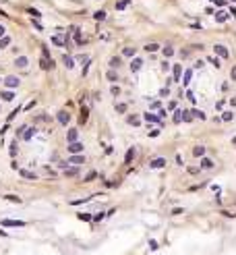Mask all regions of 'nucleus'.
<instances>
[{
    "instance_id": "nucleus-38",
    "label": "nucleus",
    "mask_w": 236,
    "mask_h": 255,
    "mask_svg": "<svg viewBox=\"0 0 236 255\" xmlns=\"http://www.w3.org/2000/svg\"><path fill=\"white\" fill-rule=\"evenodd\" d=\"M8 44H11V37H6V35H4V37H0V48H6Z\"/></svg>"
},
{
    "instance_id": "nucleus-43",
    "label": "nucleus",
    "mask_w": 236,
    "mask_h": 255,
    "mask_svg": "<svg viewBox=\"0 0 236 255\" xmlns=\"http://www.w3.org/2000/svg\"><path fill=\"white\" fill-rule=\"evenodd\" d=\"M232 118H234V112H224L222 120H226V123H228V120H232Z\"/></svg>"
},
{
    "instance_id": "nucleus-50",
    "label": "nucleus",
    "mask_w": 236,
    "mask_h": 255,
    "mask_svg": "<svg viewBox=\"0 0 236 255\" xmlns=\"http://www.w3.org/2000/svg\"><path fill=\"white\" fill-rule=\"evenodd\" d=\"M33 27L37 29V31H44V27H42V23H37V21H33Z\"/></svg>"
},
{
    "instance_id": "nucleus-42",
    "label": "nucleus",
    "mask_w": 236,
    "mask_h": 255,
    "mask_svg": "<svg viewBox=\"0 0 236 255\" xmlns=\"http://www.w3.org/2000/svg\"><path fill=\"white\" fill-rule=\"evenodd\" d=\"M11 156H13V158L17 156V137H15V141L11 143Z\"/></svg>"
},
{
    "instance_id": "nucleus-54",
    "label": "nucleus",
    "mask_w": 236,
    "mask_h": 255,
    "mask_svg": "<svg viewBox=\"0 0 236 255\" xmlns=\"http://www.w3.org/2000/svg\"><path fill=\"white\" fill-rule=\"evenodd\" d=\"M23 131H25V127H19V129H17V137H21Z\"/></svg>"
},
{
    "instance_id": "nucleus-23",
    "label": "nucleus",
    "mask_w": 236,
    "mask_h": 255,
    "mask_svg": "<svg viewBox=\"0 0 236 255\" xmlns=\"http://www.w3.org/2000/svg\"><path fill=\"white\" fill-rule=\"evenodd\" d=\"M191 112V116H195V118H201V120H205V112L203 110H197V108H193V110H188Z\"/></svg>"
},
{
    "instance_id": "nucleus-16",
    "label": "nucleus",
    "mask_w": 236,
    "mask_h": 255,
    "mask_svg": "<svg viewBox=\"0 0 236 255\" xmlns=\"http://www.w3.org/2000/svg\"><path fill=\"white\" fill-rule=\"evenodd\" d=\"M4 226H25V222L23 220H2Z\"/></svg>"
},
{
    "instance_id": "nucleus-39",
    "label": "nucleus",
    "mask_w": 236,
    "mask_h": 255,
    "mask_svg": "<svg viewBox=\"0 0 236 255\" xmlns=\"http://www.w3.org/2000/svg\"><path fill=\"white\" fill-rule=\"evenodd\" d=\"M172 54H174V48H172V46H166V48H164V56H166V58H170Z\"/></svg>"
},
{
    "instance_id": "nucleus-59",
    "label": "nucleus",
    "mask_w": 236,
    "mask_h": 255,
    "mask_svg": "<svg viewBox=\"0 0 236 255\" xmlns=\"http://www.w3.org/2000/svg\"><path fill=\"white\" fill-rule=\"evenodd\" d=\"M0 235H2V236H4V235H6V232H4V230H0Z\"/></svg>"
},
{
    "instance_id": "nucleus-9",
    "label": "nucleus",
    "mask_w": 236,
    "mask_h": 255,
    "mask_svg": "<svg viewBox=\"0 0 236 255\" xmlns=\"http://www.w3.org/2000/svg\"><path fill=\"white\" fill-rule=\"evenodd\" d=\"M15 64H17L19 69H27V64H29V58H27V56H19V58L15 60Z\"/></svg>"
},
{
    "instance_id": "nucleus-35",
    "label": "nucleus",
    "mask_w": 236,
    "mask_h": 255,
    "mask_svg": "<svg viewBox=\"0 0 236 255\" xmlns=\"http://www.w3.org/2000/svg\"><path fill=\"white\" fill-rule=\"evenodd\" d=\"M174 123H176V124L182 123V110H176V112H174Z\"/></svg>"
},
{
    "instance_id": "nucleus-12",
    "label": "nucleus",
    "mask_w": 236,
    "mask_h": 255,
    "mask_svg": "<svg viewBox=\"0 0 236 255\" xmlns=\"http://www.w3.org/2000/svg\"><path fill=\"white\" fill-rule=\"evenodd\" d=\"M0 97H2L4 102H11V100H15V93L11 89H4V91H0Z\"/></svg>"
},
{
    "instance_id": "nucleus-15",
    "label": "nucleus",
    "mask_w": 236,
    "mask_h": 255,
    "mask_svg": "<svg viewBox=\"0 0 236 255\" xmlns=\"http://www.w3.org/2000/svg\"><path fill=\"white\" fill-rule=\"evenodd\" d=\"M42 69H44V71L54 69V62H52V58H46V56H44V58H42Z\"/></svg>"
},
{
    "instance_id": "nucleus-31",
    "label": "nucleus",
    "mask_w": 236,
    "mask_h": 255,
    "mask_svg": "<svg viewBox=\"0 0 236 255\" xmlns=\"http://www.w3.org/2000/svg\"><path fill=\"white\" fill-rule=\"evenodd\" d=\"M129 2H131V0H120V2H116V11H124Z\"/></svg>"
},
{
    "instance_id": "nucleus-53",
    "label": "nucleus",
    "mask_w": 236,
    "mask_h": 255,
    "mask_svg": "<svg viewBox=\"0 0 236 255\" xmlns=\"http://www.w3.org/2000/svg\"><path fill=\"white\" fill-rule=\"evenodd\" d=\"M162 69H164V71H168V69H170V62H166V60H164V62H162Z\"/></svg>"
},
{
    "instance_id": "nucleus-37",
    "label": "nucleus",
    "mask_w": 236,
    "mask_h": 255,
    "mask_svg": "<svg viewBox=\"0 0 236 255\" xmlns=\"http://www.w3.org/2000/svg\"><path fill=\"white\" fill-rule=\"evenodd\" d=\"M93 19H95V21H104L106 19V13H104V11H97V13L93 15Z\"/></svg>"
},
{
    "instance_id": "nucleus-28",
    "label": "nucleus",
    "mask_w": 236,
    "mask_h": 255,
    "mask_svg": "<svg viewBox=\"0 0 236 255\" xmlns=\"http://www.w3.org/2000/svg\"><path fill=\"white\" fill-rule=\"evenodd\" d=\"M77 174H79V168H69V166L64 168V176H77Z\"/></svg>"
},
{
    "instance_id": "nucleus-40",
    "label": "nucleus",
    "mask_w": 236,
    "mask_h": 255,
    "mask_svg": "<svg viewBox=\"0 0 236 255\" xmlns=\"http://www.w3.org/2000/svg\"><path fill=\"white\" fill-rule=\"evenodd\" d=\"M27 13L31 15V17H35V19H40V17H42V13H40V11H37V8H29Z\"/></svg>"
},
{
    "instance_id": "nucleus-1",
    "label": "nucleus",
    "mask_w": 236,
    "mask_h": 255,
    "mask_svg": "<svg viewBox=\"0 0 236 255\" xmlns=\"http://www.w3.org/2000/svg\"><path fill=\"white\" fill-rule=\"evenodd\" d=\"M52 44H54V46H58V48H64V46H66V35H62V33L52 35Z\"/></svg>"
},
{
    "instance_id": "nucleus-30",
    "label": "nucleus",
    "mask_w": 236,
    "mask_h": 255,
    "mask_svg": "<svg viewBox=\"0 0 236 255\" xmlns=\"http://www.w3.org/2000/svg\"><path fill=\"white\" fill-rule=\"evenodd\" d=\"M207 62H211V64H213L215 69H220V64H222V62H220V58H217V56H209V58H207Z\"/></svg>"
},
{
    "instance_id": "nucleus-24",
    "label": "nucleus",
    "mask_w": 236,
    "mask_h": 255,
    "mask_svg": "<svg viewBox=\"0 0 236 255\" xmlns=\"http://www.w3.org/2000/svg\"><path fill=\"white\" fill-rule=\"evenodd\" d=\"M62 62H64V67H66V69H73V67H75V60H73L70 56H66V54L62 56Z\"/></svg>"
},
{
    "instance_id": "nucleus-58",
    "label": "nucleus",
    "mask_w": 236,
    "mask_h": 255,
    "mask_svg": "<svg viewBox=\"0 0 236 255\" xmlns=\"http://www.w3.org/2000/svg\"><path fill=\"white\" fill-rule=\"evenodd\" d=\"M230 106H236V97H232V100H230Z\"/></svg>"
},
{
    "instance_id": "nucleus-27",
    "label": "nucleus",
    "mask_w": 236,
    "mask_h": 255,
    "mask_svg": "<svg viewBox=\"0 0 236 255\" xmlns=\"http://www.w3.org/2000/svg\"><path fill=\"white\" fill-rule=\"evenodd\" d=\"M133 160H135V149H129V152H126V156H124V164H131Z\"/></svg>"
},
{
    "instance_id": "nucleus-49",
    "label": "nucleus",
    "mask_w": 236,
    "mask_h": 255,
    "mask_svg": "<svg viewBox=\"0 0 236 255\" xmlns=\"http://www.w3.org/2000/svg\"><path fill=\"white\" fill-rule=\"evenodd\" d=\"M182 212H184V210H182V207H174V210H172V214H174V216H178V214H182Z\"/></svg>"
},
{
    "instance_id": "nucleus-55",
    "label": "nucleus",
    "mask_w": 236,
    "mask_h": 255,
    "mask_svg": "<svg viewBox=\"0 0 236 255\" xmlns=\"http://www.w3.org/2000/svg\"><path fill=\"white\" fill-rule=\"evenodd\" d=\"M158 135H160V131H158V129H153V131L149 133V137H158Z\"/></svg>"
},
{
    "instance_id": "nucleus-41",
    "label": "nucleus",
    "mask_w": 236,
    "mask_h": 255,
    "mask_svg": "<svg viewBox=\"0 0 236 255\" xmlns=\"http://www.w3.org/2000/svg\"><path fill=\"white\" fill-rule=\"evenodd\" d=\"M95 176H97V172H95V170H91V172L87 174V176H85V183H91V180L95 179Z\"/></svg>"
},
{
    "instance_id": "nucleus-13",
    "label": "nucleus",
    "mask_w": 236,
    "mask_h": 255,
    "mask_svg": "<svg viewBox=\"0 0 236 255\" xmlns=\"http://www.w3.org/2000/svg\"><path fill=\"white\" fill-rule=\"evenodd\" d=\"M35 135V129H29V127H25V131H23V135H21V139H25V141H29V139Z\"/></svg>"
},
{
    "instance_id": "nucleus-51",
    "label": "nucleus",
    "mask_w": 236,
    "mask_h": 255,
    "mask_svg": "<svg viewBox=\"0 0 236 255\" xmlns=\"http://www.w3.org/2000/svg\"><path fill=\"white\" fill-rule=\"evenodd\" d=\"M188 172H191V174H197V172H199V168H197V166H191V168H188Z\"/></svg>"
},
{
    "instance_id": "nucleus-8",
    "label": "nucleus",
    "mask_w": 236,
    "mask_h": 255,
    "mask_svg": "<svg viewBox=\"0 0 236 255\" xmlns=\"http://www.w3.org/2000/svg\"><path fill=\"white\" fill-rule=\"evenodd\" d=\"M73 37H75L77 46H83V37H81V29L79 27H73Z\"/></svg>"
},
{
    "instance_id": "nucleus-44",
    "label": "nucleus",
    "mask_w": 236,
    "mask_h": 255,
    "mask_svg": "<svg viewBox=\"0 0 236 255\" xmlns=\"http://www.w3.org/2000/svg\"><path fill=\"white\" fill-rule=\"evenodd\" d=\"M116 112H118V114L126 112V104H116Z\"/></svg>"
},
{
    "instance_id": "nucleus-29",
    "label": "nucleus",
    "mask_w": 236,
    "mask_h": 255,
    "mask_svg": "<svg viewBox=\"0 0 236 255\" xmlns=\"http://www.w3.org/2000/svg\"><path fill=\"white\" fill-rule=\"evenodd\" d=\"M126 123H129V124H135V127H139V124H141V118H139V116H129V118H126Z\"/></svg>"
},
{
    "instance_id": "nucleus-17",
    "label": "nucleus",
    "mask_w": 236,
    "mask_h": 255,
    "mask_svg": "<svg viewBox=\"0 0 236 255\" xmlns=\"http://www.w3.org/2000/svg\"><path fill=\"white\" fill-rule=\"evenodd\" d=\"M201 168H205V170H211V168H213V162H211L209 158H205V156H203V158H201Z\"/></svg>"
},
{
    "instance_id": "nucleus-36",
    "label": "nucleus",
    "mask_w": 236,
    "mask_h": 255,
    "mask_svg": "<svg viewBox=\"0 0 236 255\" xmlns=\"http://www.w3.org/2000/svg\"><path fill=\"white\" fill-rule=\"evenodd\" d=\"M182 120H184V123H191V120H193V116H191L188 110H182Z\"/></svg>"
},
{
    "instance_id": "nucleus-21",
    "label": "nucleus",
    "mask_w": 236,
    "mask_h": 255,
    "mask_svg": "<svg viewBox=\"0 0 236 255\" xmlns=\"http://www.w3.org/2000/svg\"><path fill=\"white\" fill-rule=\"evenodd\" d=\"M174 81H180V75H182V67L180 64H174Z\"/></svg>"
},
{
    "instance_id": "nucleus-22",
    "label": "nucleus",
    "mask_w": 236,
    "mask_h": 255,
    "mask_svg": "<svg viewBox=\"0 0 236 255\" xmlns=\"http://www.w3.org/2000/svg\"><path fill=\"white\" fill-rule=\"evenodd\" d=\"M106 77H108V81H112V83H116L118 79H120V77H118V73H116L114 69H110V71H108V75H106Z\"/></svg>"
},
{
    "instance_id": "nucleus-48",
    "label": "nucleus",
    "mask_w": 236,
    "mask_h": 255,
    "mask_svg": "<svg viewBox=\"0 0 236 255\" xmlns=\"http://www.w3.org/2000/svg\"><path fill=\"white\" fill-rule=\"evenodd\" d=\"M230 79L236 81V67H232V71H230Z\"/></svg>"
},
{
    "instance_id": "nucleus-2",
    "label": "nucleus",
    "mask_w": 236,
    "mask_h": 255,
    "mask_svg": "<svg viewBox=\"0 0 236 255\" xmlns=\"http://www.w3.org/2000/svg\"><path fill=\"white\" fill-rule=\"evenodd\" d=\"M213 52H215V56H220V58H228V48L226 46H222V44H215L213 46Z\"/></svg>"
},
{
    "instance_id": "nucleus-20",
    "label": "nucleus",
    "mask_w": 236,
    "mask_h": 255,
    "mask_svg": "<svg viewBox=\"0 0 236 255\" xmlns=\"http://www.w3.org/2000/svg\"><path fill=\"white\" fill-rule=\"evenodd\" d=\"M193 156L195 158H203V156H205V147H203V145H197L193 149Z\"/></svg>"
},
{
    "instance_id": "nucleus-56",
    "label": "nucleus",
    "mask_w": 236,
    "mask_h": 255,
    "mask_svg": "<svg viewBox=\"0 0 236 255\" xmlns=\"http://www.w3.org/2000/svg\"><path fill=\"white\" fill-rule=\"evenodd\" d=\"M58 166H60V168H66V166H69V160H62V162H60Z\"/></svg>"
},
{
    "instance_id": "nucleus-46",
    "label": "nucleus",
    "mask_w": 236,
    "mask_h": 255,
    "mask_svg": "<svg viewBox=\"0 0 236 255\" xmlns=\"http://www.w3.org/2000/svg\"><path fill=\"white\" fill-rule=\"evenodd\" d=\"M191 75H193V73H191V71H187V75H184V85H188V83H191Z\"/></svg>"
},
{
    "instance_id": "nucleus-32",
    "label": "nucleus",
    "mask_w": 236,
    "mask_h": 255,
    "mask_svg": "<svg viewBox=\"0 0 236 255\" xmlns=\"http://www.w3.org/2000/svg\"><path fill=\"white\" fill-rule=\"evenodd\" d=\"M4 199L13 201V203H21V197H17V195H4Z\"/></svg>"
},
{
    "instance_id": "nucleus-47",
    "label": "nucleus",
    "mask_w": 236,
    "mask_h": 255,
    "mask_svg": "<svg viewBox=\"0 0 236 255\" xmlns=\"http://www.w3.org/2000/svg\"><path fill=\"white\" fill-rule=\"evenodd\" d=\"M77 60H79V62H85V64H87V60H89V56H87V54H83V56H79Z\"/></svg>"
},
{
    "instance_id": "nucleus-60",
    "label": "nucleus",
    "mask_w": 236,
    "mask_h": 255,
    "mask_svg": "<svg viewBox=\"0 0 236 255\" xmlns=\"http://www.w3.org/2000/svg\"><path fill=\"white\" fill-rule=\"evenodd\" d=\"M234 2H236V0H234Z\"/></svg>"
},
{
    "instance_id": "nucleus-26",
    "label": "nucleus",
    "mask_w": 236,
    "mask_h": 255,
    "mask_svg": "<svg viewBox=\"0 0 236 255\" xmlns=\"http://www.w3.org/2000/svg\"><path fill=\"white\" fill-rule=\"evenodd\" d=\"M135 54H137V50H135V48H131V46H126V48L122 50V56H129V58H133Z\"/></svg>"
},
{
    "instance_id": "nucleus-5",
    "label": "nucleus",
    "mask_w": 236,
    "mask_h": 255,
    "mask_svg": "<svg viewBox=\"0 0 236 255\" xmlns=\"http://www.w3.org/2000/svg\"><path fill=\"white\" fill-rule=\"evenodd\" d=\"M4 85H6L8 89H15V87L19 85V77H15V75L6 77V79H4Z\"/></svg>"
},
{
    "instance_id": "nucleus-4",
    "label": "nucleus",
    "mask_w": 236,
    "mask_h": 255,
    "mask_svg": "<svg viewBox=\"0 0 236 255\" xmlns=\"http://www.w3.org/2000/svg\"><path fill=\"white\" fill-rule=\"evenodd\" d=\"M56 118H58V123L62 124V127H66L69 120H70V114H69V112H64V110H60L58 114H56Z\"/></svg>"
},
{
    "instance_id": "nucleus-25",
    "label": "nucleus",
    "mask_w": 236,
    "mask_h": 255,
    "mask_svg": "<svg viewBox=\"0 0 236 255\" xmlns=\"http://www.w3.org/2000/svg\"><path fill=\"white\" fill-rule=\"evenodd\" d=\"M87 116H89V110H87V108H83V110H81V114H79V123L85 124V123H87Z\"/></svg>"
},
{
    "instance_id": "nucleus-7",
    "label": "nucleus",
    "mask_w": 236,
    "mask_h": 255,
    "mask_svg": "<svg viewBox=\"0 0 236 255\" xmlns=\"http://www.w3.org/2000/svg\"><path fill=\"white\" fill-rule=\"evenodd\" d=\"M69 152H70V153H81V152H83V143H79V141H73V143L69 145Z\"/></svg>"
},
{
    "instance_id": "nucleus-19",
    "label": "nucleus",
    "mask_w": 236,
    "mask_h": 255,
    "mask_svg": "<svg viewBox=\"0 0 236 255\" xmlns=\"http://www.w3.org/2000/svg\"><path fill=\"white\" fill-rule=\"evenodd\" d=\"M143 116H145V120H147V123H160V116H158V114H151V112H145Z\"/></svg>"
},
{
    "instance_id": "nucleus-14",
    "label": "nucleus",
    "mask_w": 236,
    "mask_h": 255,
    "mask_svg": "<svg viewBox=\"0 0 236 255\" xmlns=\"http://www.w3.org/2000/svg\"><path fill=\"white\" fill-rule=\"evenodd\" d=\"M19 172H21V176L25 180H35L37 179V176H35V172H31V170H19Z\"/></svg>"
},
{
    "instance_id": "nucleus-33",
    "label": "nucleus",
    "mask_w": 236,
    "mask_h": 255,
    "mask_svg": "<svg viewBox=\"0 0 236 255\" xmlns=\"http://www.w3.org/2000/svg\"><path fill=\"white\" fill-rule=\"evenodd\" d=\"M145 50H147V52H158V50H160V46H158V44H147Z\"/></svg>"
},
{
    "instance_id": "nucleus-6",
    "label": "nucleus",
    "mask_w": 236,
    "mask_h": 255,
    "mask_svg": "<svg viewBox=\"0 0 236 255\" xmlns=\"http://www.w3.org/2000/svg\"><path fill=\"white\" fill-rule=\"evenodd\" d=\"M83 162H85V156H81V153H73V156L69 158V164H77L79 166V164H83Z\"/></svg>"
},
{
    "instance_id": "nucleus-18",
    "label": "nucleus",
    "mask_w": 236,
    "mask_h": 255,
    "mask_svg": "<svg viewBox=\"0 0 236 255\" xmlns=\"http://www.w3.org/2000/svg\"><path fill=\"white\" fill-rule=\"evenodd\" d=\"M77 137H79V131H77V129H69V133H66V139H69L70 143H73V141H77Z\"/></svg>"
},
{
    "instance_id": "nucleus-11",
    "label": "nucleus",
    "mask_w": 236,
    "mask_h": 255,
    "mask_svg": "<svg viewBox=\"0 0 236 255\" xmlns=\"http://www.w3.org/2000/svg\"><path fill=\"white\" fill-rule=\"evenodd\" d=\"M108 64H110V69H118V67L122 64V58H120V56H112Z\"/></svg>"
},
{
    "instance_id": "nucleus-3",
    "label": "nucleus",
    "mask_w": 236,
    "mask_h": 255,
    "mask_svg": "<svg viewBox=\"0 0 236 255\" xmlns=\"http://www.w3.org/2000/svg\"><path fill=\"white\" fill-rule=\"evenodd\" d=\"M149 168H153V170H158V168H166V158H155L149 162Z\"/></svg>"
},
{
    "instance_id": "nucleus-52",
    "label": "nucleus",
    "mask_w": 236,
    "mask_h": 255,
    "mask_svg": "<svg viewBox=\"0 0 236 255\" xmlns=\"http://www.w3.org/2000/svg\"><path fill=\"white\" fill-rule=\"evenodd\" d=\"M112 96H120V89H118L116 85H114V87H112Z\"/></svg>"
},
{
    "instance_id": "nucleus-57",
    "label": "nucleus",
    "mask_w": 236,
    "mask_h": 255,
    "mask_svg": "<svg viewBox=\"0 0 236 255\" xmlns=\"http://www.w3.org/2000/svg\"><path fill=\"white\" fill-rule=\"evenodd\" d=\"M4 33H6V27H2V25H0V37H4Z\"/></svg>"
},
{
    "instance_id": "nucleus-34",
    "label": "nucleus",
    "mask_w": 236,
    "mask_h": 255,
    "mask_svg": "<svg viewBox=\"0 0 236 255\" xmlns=\"http://www.w3.org/2000/svg\"><path fill=\"white\" fill-rule=\"evenodd\" d=\"M226 19H228V15H226V13H217V15H215V21H217V23H224Z\"/></svg>"
},
{
    "instance_id": "nucleus-45",
    "label": "nucleus",
    "mask_w": 236,
    "mask_h": 255,
    "mask_svg": "<svg viewBox=\"0 0 236 255\" xmlns=\"http://www.w3.org/2000/svg\"><path fill=\"white\" fill-rule=\"evenodd\" d=\"M79 220H85V222H89V220H91V216H89V214H79Z\"/></svg>"
},
{
    "instance_id": "nucleus-10",
    "label": "nucleus",
    "mask_w": 236,
    "mask_h": 255,
    "mask_svg": "<svg viewBox=\"0 0 236 255\" xmlns=\"http://www.w3.org/2000/svg\"><path fill=\"white\" fill-rule=\"evenodd\" d=\"M141 67H143V60H141V58H135V60L131 62V73H137V71H141Z\"/></svg>"
}]
</instances>
